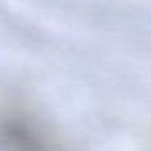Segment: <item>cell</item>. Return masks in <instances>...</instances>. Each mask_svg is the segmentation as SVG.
Returning <instances> with one entry per match:
<instances>
[{"label": "cell", "instance_id": "1", "mask_svg": "<svg viewBox=\"0 0 151 151\" xmlns=\"http://www.w3.org/2000/svg\"><path fill=\"white\" fill-rule=\"evenodd\" d=\"M0 144L11 151H53L48 140L22 119H6L0 123Z\"/></svg>", "mask_w": 151, "mask_h": 151}]
</instances>
